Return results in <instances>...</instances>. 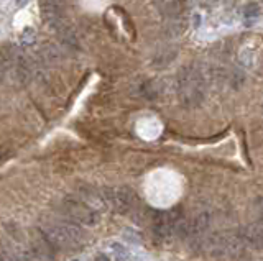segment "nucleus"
I'll list each match as a JSON object with an SVG mask.
<instances>
[{
    "label": "nucleus",
    "instance_id": "f257e3e1",
    "mask_svg": "<svg viewBox=\"0 0 263 261\" xmlns=\"http://www.w3.org/2000/svg\"><path fill=\"white\" fill-rule=\"evenodd\" d=\"M176 94L181 105L186 108H196L206 97V77L196 66H186L178 72Z\"/></svg>",
    "mask_w": 263,
    "mask_h": 261
},
{
    "label": "nucleus",
    "instance_id": "f03ea898",
    "mask_svg": "<svg viewBox=\"0 0 263 261\" xmlns=\"http://www.w3.org/2000/svg\"><path fill=\"white\" fill-rule=\"evenodd\" d=\"M41 230L53 246L72 248V246H81L86 241V231L76 222H56V224L46 225Z\"/></svg>",
    "mask_w": 263,
    "mask_h": 261
},
{
    "label": "nucleus",
    "instance_id": "7ed1b4c3",
    "mask_svg": "<svg viewBox=\"0 0 263 261\" xmlns=\"http://www.w3.org/2000/svg\"><path fill=\"white\" fill-rule=\"evenodd\" d=\"M104 197L119 214H132L138 207V196L129 186H119L114 189H105Z\"/></svg>",
    "mask_w": 263,
    "mask_h": 261
},
{
    "label": "nucleus",
    "instance_id": "20e7f679",
    "mask_svg": "<svg viewBox=\"0 0 263 261\" xmlns=\"http://www.w3.org/2000/svg\"><path fill=\"white\" fill-rule=\"evenodd\" d=\"M63 205H65L67 217L72 222H76V224L89 225V227H94L99 224V214L91 205H87L86 202L74 199V197H67L63 202Z\"/></svg>",
    "mask_w": 263,
    "mask_h": 261
},
{
    "label": "nucleus",
    "instance_id": "39448f33",
    "mask_svg": "<svg viewBox=\"0 0 263 261\" xmlns=\"http://www.w3.org/2000/svg\"><path fill=\"white\" fill-rule=\"evenodd\" d=\"M233 231H235L238 240H240L248 250H255V251L263 250V227L242 225Z\"/></svg>",
    "mask_w": 263,
    "mask_h": 261
},
{
    "label": "nucleus",
    "instance_id": "423d86ee",
    "mask_svg": "<svg viewBox=\"0 0 263 261\" xmlns=\"http://www.w3.org/2000/svg\"><path fill=\"white\" fill-rule=\"evenodd\" d=\"M40 8L43 20L50 27L58 30L65 23V18H63V0H40Z\"/></svg>",
    "mask_w": 263,
    "mask_h": 261
},
{
    "label": "nucleus",
    "instance_id": "0eeeda50",
    "mask_svg": "<svg viewBox=\"0 0 263 261\" xmlns=\"http://www.w3.org/2000/svg\"><path fill=\"white\" fill-rule=\"evenodd\" d=\"M162 13L168 18H179L186 12L188 0H157Z\"/></svg>",
    "mask_w": 263,
    "mask_h": 261
},
{
    "label": "nucleus",
    "instance_id": "6e6552de",
    "mask_svg": "<svg viewBox=\"0 0 263 261\" xmlns=\"http://www.w3.org/2000/svg\"><path fill=\"white\" fill-rule=\"evenodd\" d=\"M112 251H114V256H115V261H127L129 260V251L122 243H112L110 245Z\"/></svg>",
    "mask_w": 263,
    "mask_h": 261
},
{
    "label": "nucleus",
    "instance_id": "1a4fd4ad",
    "mask_svg": "<svg viewBox=\"0 0 263 261\" xmlns=\"http://www.w3.org/2000/svg\"><path fill=\"white\" fill-rule=\"evenodd\" d=\"M35 38H36V32L33 28H25L22 33V43L25 44V46H30V44L35 43Z\"/></svg>",
    "mask_w": 263,
    "mask_h": 261
},
{
    "label": "nucleus",
    "instance_id": "9d476101",
    "mask_svg": "<svg viewBox=\"0 0 263 261\" xmlns=\"http://www.w3.org/2000/svg\"><path fill=\"white\" fill-rule=\"evenodd\" d=\"M124 238L127 241H130V243H133V245H140L142 243V236H140V233H137L133 228H127L124 231Z\"/></svg>",
    "mask_w": 263,
    "mask_h": 261
},
{
    "label": "nucleus",
    "instance_id": "9b49d317",
    "mask_svg": "<svg viewBox=\"0 0 263 261\" xmlns=\"http://www.w3.org/2000/svg\"><path fill=\"white\" fill-rule=\"evenodd\" d=\"M258 13H260V7L253 2L247 3L245 8H243V15H245V18H255V17H258Z\"/></svg>",
    "mask_w": 263,
    "mask_h": 261
},
{
    "label": "nucleus",
    "instance_id": "f8f14e48",
    "mask_svg": "<svg viewBox=\"0 0 263 261\" xmlns=\"http://www.w3.org/2000/svg\"><path fill=\"white\" fill-rule=\"evenodd\" d=\"M201 2L202 7H206V8H212V7H216V5L219 3V0H199Z\"/></svg>",
    "mask_w": 263,
    "mask_h": 261
},
{
    "label": "nucleus",
    "instance_id": "ddd939ff",
    "mask_svg": "<svg viewBox=\"0 0 263 261\" xmlns=\"http://www.w3.org/2000/svg\"><path fill=\"white\" fill-rule=\"evenodd\" d=\"M94 261H110V260H109V256H105V255H97Z\"/></svg>",
    "mask_w": 263,
    "mask_h": 261
},
{
    "label": "nucleus",
    "instance_id": "4468645a",
    "mask_svg": "<svg viewBox=\"0 0 263 261\" xmlns=\"http://www.w3.org/2000/svg\"><path fill=\"white\" fill-rule=\"evenodd\" d=\"M199 22H201V17H199V15H194V27H199Z\"/></svg>",
    "mask_w": 263,
    "mask_h": 261
},
{
    "label": "nucleus",
    "instance_id": "2eb2a0df",
    "mask_svg": "<svg viewBox=\"0 0 263 261\" xmlns=\"http://www.w3.org/2000/svg\"><path fill=\"white\" fill-rule=\"evenodd\" d=\"M28 0H17V7H23V5H27Z\"/></svg>",
    "mask_w": 263,
    "mask_h": 261
},
{
    "label": "nucleus",
    "instance_id": "dca6fc26",
    "mask_svg": "<svg viewBox=\"0 0 263 261\" xmlns=\"http://www.w3.org/2000/svg\"><path fill=\"white\" fill-rule=\"evenodd\" d=\"M258 215H260V220H262V224H263V209H260V212H258Z\"/></svg>",
    "mask_w": 263,
    "mask_h": 261
},
{
    "label": "nucleus",
    "instance_id": "f3484780",
    "mask_svg": "<svg viewBox=\"0 0 263 261\" xmlns=\"http://www.w3.org/2000/svg\"><path fill=\"white\" fill-rule=\"evenodd\" d=\"M74 261H79V260H74Z\"/></svg>",
    "mask_w": 263,
    "mask_h": 261
},
{
    "label": "nucleus",
    "instance_id": "a211bd4d",
    "mask_svg": "<svg viewBox=\"0 0 263 261\" xmlns=\"http://www.w3.org/2000/svg\"><path fill=\"white\" fill-rule=\"evenodd\" d=\"M262 2H263V0H262Z\"/></svg>",
    "mask_w": 263,
    "mask_h": 261
}]
</instances>
